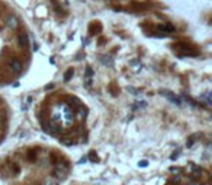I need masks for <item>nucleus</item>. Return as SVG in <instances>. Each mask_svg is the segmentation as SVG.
I'll return each mask as SVG.
<instances>
[{
    "label": "nucleus",
    "mask_w": 212,
    "mask_h": 185,
    "mask_svg": "<svg viewBox=\"0 0 212 185\" xmlns=\"http://www.w3.org/2000/svg\"><path fill=\"white\" fill-rule=\"evenodd\" d=\"M198 136H199L198 133H195V135H192V136H190L189 139H187V142H186V146H187V147L192 146V145L195 143V140H196V137H198Z\"/></svg>",
    "instance_id": "nucleus-12"
},
{
    "label": "nucleus",
    "mask_w": 212,
    "mask_h": 185,
    "mask_svg": "<svg viewBox=\"0 0 212 185\" xmlns=\"http://www.w3.org/2000/svg\"><path fill=\"white\" fill-rule=\"evenodd\" d=\"M161 94H163V96H164L166 98H167V100H170L172 103L176 104V106H182V101H180V100H179V98L176 97V96H174V94H173L172 91H168V90H163Z\"/></svg>",
    "instance_id": "nucleus-3"
},
{
    "label": "nucleus",
    "mask_w": 212,
    "mask_h": 185,
    "mask_svg": "<svg viewBox=\"0 0 212 185\" xmlns=\"http://www.w3.org/2000/svg\"><path fill=\"white\" fill-rule=\"evenodd\" d=\"M42 185H57V181L51 180V178H48V180H45L44 182H42Z\"/></svg>",
    "instance_id": "nucleus-15"
},
{
    "label": "nucleus",
    "mask_w": 212,
    "mask_h": 185,
    "mask_svg": "<svg viewBox=\"0 0 212 185\" xmlns=\"http://www.w3.org/2000/svg\"><path fill=\"white\" fill-rule=\"evenodd\" d=\"M34 156H35V152H29V155H28V158L31 159V161H32V159H34Z\"/></svg>",
    "instance_id": "nucleus-22"
},
{
    "label": "nucleus",
    "mask_w": 212,
    "mask_h": 185,
    "mask_svg": "<svg viewBox=\"0 0 212 185\" xmlns=\"http://www.w3.org/2000/svg\"><path fill=\"white\" fill-rule=\"evenodd\" d=\"M17 41H19V45H21V48H28L29 46V38L28 35L25 32H21L19 35H17Z\"/></svg>",
    "instance_id": "nucleus-4"
},
{
    "label": "nucleus",
    "mask_w": 212,
    "mask_h": 185,
    "mask_svg": "<svg viewBox=\"0 0 212 185\" xmlns=\"http://www.w3.org/2000/svg\"><path fill=\"white\" fill-rule=\"evenodd\" d=\"M109 91H111L112 96H116V94H119V88L116 87V84H115V82L109 84Z\"/></svg>",
    "instance_id": "nucleus-11"
},
{
    "label": "nucleus",
    "mask_w": 212,
    "mask_h": 185,
    "mask_svg": "<svg viewBox=\"0 0 212 185\" xmlns=\"http://www.w3.org/2000/svg\"><path fill=\"white\" fill-rule=\"evenodd\" d=\"M52 175H54V178H55L57 181H64L67 178V171H62V169L55 168L54 172H52Z\"/></svg>",
    "instance_id": "nucleus-6"
},
{
    "label": "nucleus",
    "mask_w": 212,
    "mask_h": 185,
    "mask_svg": "<svg viewBox=\"0 0 212 185\" xmlns=\"http://www.w3.org/2000/svg\"><path fill=\"white\" fill-rule=\"evenodd\" d=\"M211 136H212V135H211Z\"/></svg>",
    "instance_id": "nucleus-25"
},
{
    "label": "nucleus",
    "mask_w": 212,
    "mask_h": 185,
    "mask_svg": "<svg viewBox=\"0 0 212 185\" xmlns=\"http://www.w3.org/2000/svg\"><path fill=\"white\" fill-rule=\"evenodd\" d=\"M127 90H128V91H132V94H138V90H137V88H134V87H128Z\"/></svg>",
    "instance_id": "nucleus-20"
},
{
    "label": "nucleus",
    "mask_w": 212,
    "mask_h": 185,
    "mask_svg": "<svg viewBox=\"0 0 212 185\" xmlns=\"http://www.w3.org/2000/svg\"><path fill=\"white\" fill-rule=\"evenodd\" d=\"M138 166H140V168H145V166H148V161H141V162L138 163Z\"/></svg>",
    "instance_id": "nucleus-18"
},
{
    "label": "nucleus",
    "mask_w": 212,
    "mask_h": 185,
    "mask_svg": "<svg viewBox=\"0 0 212 185\" xmlns=\"http://www.w3.org/2000/svg\"><path fill=\"white\" fill-rule=\"evenodd\" d=\"M84 114H86V110L78 107V111H77V117L78 119H84Z\"/></svg>",
    "instance_id": "nucleus-14"
},
{
    "label": "nucleus",
    "mask_w": 212,
    "mask_h": 185,
    "mask_svg": "<svg viewBox=\"0 0 212 185\" xmlns=\"http://www.w3.org/2000/svg\"><path fill=\"white\" fill-rule=\"evenodd\" d=\"M147 106V103L145 101H137L135 103V106H134V109H141V107H145Z\"/></svg>",
    "instance_id": "nucleus-16"
},
{
    "label": "nucleus",
    "mask_w": 212,
    "mask_h": 185,
    "mask_svg": "<svg viewBox=\"0 0 212 185\" xmlns=\"http://www.w3.org/2000/svg\"><path fill=\"white\" fill-rule=\"evenodd\" d=\"M9 67H10V70L15 71V72H21V71H22V62L17 61V60H12Z\"/></svg>",
    "instance_id": "nucleus-7"
},
{
    "label": "nucleus",
    "mask_w": 212,
    "mask_h": 185,
    "mask_svg": "<svg viewBox=\"0 0 212 185\" xmlns=\"http://www.w3.org/2000/svg\"><path fill=\"white\" fill-rule=\"evenodd\" d=\"M86 161H87V158H81V159H80V163H84Z\"/></svg>",
    "instance_id": "nucleus-23"
},
{
    "label": "nucleus",
    "mask_w": 212,
    "mask_h": 185,
    "mask_svg": "<svg viewBox=\"0 0 212 185\" xmlns=\"http://www.w3.org/2000/svg\"><path fill=\"white\" fill-rule=\"evenodd\" d=\"M17 26H19V22H17L16 16H9L7 17V27H10V29H16Z\"/></svg>",
    "instance_id": "nucleus-8"
},
{
    "label": "nucleus",
    "mask_w": 212,
    "mask_h": 185,
    "mask_svg": "<svg viewBox=\"0 0 212 185\" xmlns=\"http://www.w3.org/2000/svg\"><path fill=\"white\" fill-rule=\"evenodd\" d=\"M100 61H102V64L106 65V67H112V65H113V61H112V58H109V56H102Z\"/></svg>",
    "instance_id": "nucleus-10"
},
{
    "label": "nucleus",
    "mask_w": 212,
    "mask_h": 185,
    "mask_svg": "<svg viewBox=\"0 0 212 185\" xmlns=\"http://www.w3.org/2000/svg\"><path fill=\"white\" fill-rule=\"evenodd\" d=\"M92 75H93V71H92V68H87V70H86V77L90 78Z\"/></svg>",
    "instance_id": "nucleus-19"
},
{
    "label": "nucleus",
    "mask_w": 212,
    "mask_h": 185,
    "mask_svg": "<svg viewBox=\"0 0 212 185\" xmlns=\"http://www.w3.org/2000/svg\"><path fill=\"white\" fill-rule=\"evenodd\" d=\"M211 181H212V174H211Z\"/></svg>",
    "instance_id": "nucleus-24"
},
{
    "label": "nucleus",
    "mask_w": 212,
    "mask_h": 185,
    "mask_svg": "<svg viewBox=\"0 0 212 185\" xmlns=\"http://www.w3.org/2000/svg\"><path fill=\"white\" fill-rule=\"evenodd\" d=\"M174 51L177 52L180 56H196V55L199 54L198 51H196L193 46H190V45H186V44H177L174 45Z\"/></svg>",
    "instance_id": "nucleus-1"
},
{
    "label": "nucleus",
    "mask_w": 212,
    "mask_h": 185,
    "mask_svg": "<svg viewBox=\"0 0 212 185\" xmlns=\"http://www.w3.org/2000/svg\"><path fill=\"white\" fill-rule=\"evenodd\" d=\"M179 156H180V151H177V152L172 153V156H170V159H172V161H174V159H177Z\"/></svg>",
    "instance_id": "nucleus-17"
},
{
    "label": "nucleus",
    "mask_w": 212,
    "mask_h": 185,
    "mask_svg": "<svg viewBox=\"0 0 212 185\" xmlns=\"http://www.w3.org/2000/svg\"><path fill=\"white\" fill-rule=\"evenodd\" d=\"M170 171H172V172H180V168H176V166H172V168H170Z\"/></svg>",
    "instance_id": "nucleus-21"
},
{
    "label": "nucleus",
    "mask_w": 212,
    "mask_h": 185,
    "mask_svg": "<svg viewBox=\"0 0 212 185\" xmlns=\"http://www.w3.org/2000/svg\"><path fill=\"white\" fill-rule=\"evenodd\" d=\"M73 75H74V70H73V68H68V70L66 71V74H64V81L66 82L70 81L73 78Z\"/></svg>",
    "instance_id": "nucleus-9"
},
{
    "label": "nucleus",
    "mask_w": 212,
    "mask_h": 185,
    "mask_svg": "<svg viewBox=\"0 0 212 185\" xmlns=\"http://www.w3.org/2000/svg\"><path fill=\"white\" fill-rule=\"evenodd\" d=\"M157 29H158V32L161 33V35H164V36H166L167 33L174 32V26L170 25V23H161V25L157 26Z\"/></svg>",
    "instance_id": "nucleus-2"
},
{
    "label": "nucleus",
    "mask_w": 212,
    "mask_h": 185,
    "mask_svg": "<svg viewBox=\"0 0 212 185\" xmlns=\"http://www.w3.org/2000/svg\"><path fill=\"white\" fill-rule=\"evenodd\" d=\"M102 32V25L99 22H92L89 26V33L90 35H99Z\"/></svg>",
    "instance_id": "nucleus-5"
},
{
    "label": "nucleus",
    "mask_w": 212,
    "mask_h": 185,
    "mask_svg": "<svg viewBox=\"0 0 212 185\" xmlns=\"http://www.w3.org/2000/svg\"><path fill=\"white\" fill-rule=\"evenodd\" d=\"M87 158H89L90 161H92V162H99V156L96 155L95 151H92V152L89 153V156H87Z\"/></svg>",
    "instance_id": "nucleus-13"
}]
</instances>
